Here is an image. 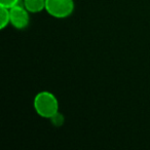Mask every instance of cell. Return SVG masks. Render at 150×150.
Listing matches in <instances>:
<instances>
[{
    "label": "cell",
    "instance_id": "cell-1",
    "mask_svg": "<svg viewBox=\"0 0 150 150\" xmlns=\"http://www.w3.org/2000/svg\"><path fill=\"white\" fill-rule=\"evenodd\" d=\"M34 109L41 117L52 118L58 113V100L52 93L40 92L34 98Z\"/></svg>",
    "mask_w": 150,
    "mask_h": 150
},
{
    "label": "cell",
    "instance_id": "cell-2",
    "mask_svg": "<svg viewBox=\"0 0 150 150\" xmlns=\"http://www.w3.org/2000/svg\"><path fill=\"white\" fill-rule=\"evenodd\" d=\"M45 11L58 19L67 18L74 11L73 0H45Z\"/></svg>",
    "mask_w": 150,
    "mask_h": 150
},
{
    "label": "cell",
    "instance_id": "cell-3",
    "mask_svg": "<svg viewBox=\"0 0 150 150\" xmlns=\"http://www.w3.org/2000/svg\"><path fill=\"white\" fill-rule=\"evenodd\" d=\"M11 11V24L16 29H25L29 25V11L25 8V6L16 5L9 8Z\"/></svg>",
    "mask_w": 150,
    "mask_h": 150
},
{
    "label": "cell",
    "instance_id": "cell-4",
    "mask_svg": "<svg viewBox=\"0 0 150 150\" xmlns=\"http://www.w3.org/2000/svg\"><path fill=\"white\" fill-rule=\"evenodd\" d=\"M24 6L29 13H37L45 8V0H24Z\"/></svg>",
    "mask_w": 150,
    "mask_h": 150
},
{
    "label": "cell",
    "instance_id": "cell-5",
    "mask_svg": "<svg viewBox=\"0 0 150 150\" xmlns=\"http://www.w3.org/2000/svg\"><path fill=\"white\" fill-rule=\"evenodd\" d=\"M9 23H11L9 8L1 6V9H0V29H4Z\"/></svg>",
    "mask_w": 150,
    "mask_h": 150
},
{
    "label": "cell",
    "instance_id": "cell-6",
    "mask_svg": "<svg viewBox=\"0 0 150 150\" xmlns=\"http://www.w3.org/2000/svg\"><path fill=\"white\" fill-rule=\"evenodd\" d=\"M19 1L20 0H0V5L6 8H11L19 4Z\"/></svg>",
    "mask_w": 150,
    "mask_h": 150
}]
</instances>
